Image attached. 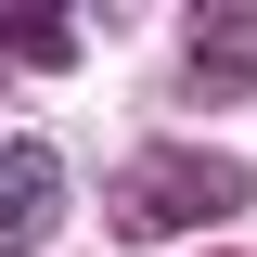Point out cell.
Masks as SVG:
<instances>
[{"label":"cell","instance_id":"4","mask_svg":"<svg viewBox=\"0 0 257 257\" xmlns=\"http://www.w3.org/2000/svg\"><path fill=\"white\" fill-rule=\"evenodd\" d=\"M0 52L13 64H77V13H0Z\"/></svg>","mask_w":257,"mask_h":257},{"label":"cell","instance_id":"3","mask_svg":"<svg viewBox=\"0 0 257 257\" xmlns=\"http://www.w3.org/2000/svg\"><path fill=\"white\" fill-rule=\"evenodd\" d=\"M180 90L193 103H231V90H257V13H193L180 26Z\"/></svg>","mask_w":257,"mask_h":257},{"label":"cell","instance_id":"1","mask_svg":"<svg viewBox=\"0 0 257 257\" xmlns=\"http://www.w3.org/2000/svg\"><path fill=\"white\" fill-rule=\"evenodd\" d=\"M257 206V167H231V155H142L116 180V231L128 244H155V231H219V219H244Z\"/></svg>","mask_w":257,"mask_h":257},{"label":"cell","instance_id":"2","mask_svg":"<svg viewBox=\"0 0 257 257\" xmlns=\"http://www.w3.org/2000/svg\"><path fill=\"white\" fill-rule=\"evenodd\" d=\"M64 219V142H0V257H26L39 231Z\"/></svg>","mask_w":257,"mask_h":257}]
</instances>
